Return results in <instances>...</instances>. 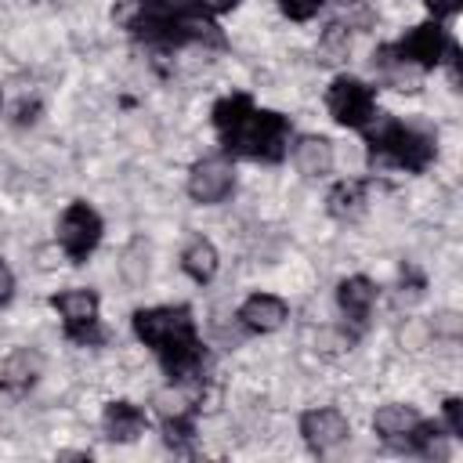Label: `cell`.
I'll return each mask as SVG.
<instances>
[{"label":"cell","mask_w":463,"mask_h":463,"mask_svg":"<svg viewBox=\"0 0 463 463\" xmlns=\"http://www.w3.org/2000/svg\"><path fill=\"white\" fill-rule=\"evenodd\" d=\"M156 362H159L166 383L184 387V391L188 387H203V380L210 376V365H213L210 347L199 336L195 340H184V344H177V347H170L163 354H156Z\"/></svg>","instance_id":"10"},{"label":"cell","mask_w":463,"mask_h":463,"mask_svg":"<svg viewBox=\"0 0 463 463\" xmlns=\"http://www.w3.org/2000/svg\"><path fill=\"white\" fill-rule=\"evenodd\" d=\"M289 141H293V123L289 116L275 112V109H253L250 119L242 123L239 137L232 141V148L224 156H242V159H253V163H282L286 152H289Z\"/></svg>","instance_id":"2"},{"label":"cell","mask_w":463,"mask_h":463,"mask_svg":"<svg viewBox=\"0 0 463 463\" xmlns=\"http://www.w3.org/2000/svg\"><path fill=\"white\" fill-rule=\"evenodd\" d=\"M101 430H105L109 441L130 445V441H137V438L148 430V416H145V409H141L137 402H130V398H112V402H105V409H101Z\"/></svg>","instance_id":"14"},{"label":"cell","mask_w":463,"mask_h":463,"mask_svg":"<svg viewBox=\"0 0 463 463\" xmlns=\"http://www.w3.org/2000/svg\"><path fill=\"white\" fill-rule=\"evenodd\" d=\"M253 109H257V101H253L250 94H242V90L221 94V98L213 101V109H210V123H213V134H217V141H221L224 152L232 148V141L239 137V130H242V123L250 119Z\"/></svg>","instance_id":"16"},{"label":"cell","mask_w":463,"mask_h":463,"mask_svg":"<svg viewBox=\"0 0 463 463\" xmlns=\"http://www.w3.org/2000/svg\"><path fill=\"white\" fill-rule=\"evenodd\" d=\"M43 376V358L33 347H14L11 354L0 358V394L22 398L29 394Z\"/></svg>","instance_id":"13"},{"label":"cell","mask_w":463,"mask_h":463,"mask_svg":"<svg viewBox=\"0 0 463 463\" xmlns=\"http://www.w3.org/2000/svg\"><path fill=\"white\" fill-rule=\"evenodd\" d=\"M441 65H445V72H449V83L459 90V83H463V51H459V43H456V40H449Z\"/></svg>","instance_id":"27"},{"label":"cell","mask_w":463,"mask_h":463,"mask_svg":"<svg viewBox=\"0 0 463 463\" xmlns=\"http://www.w3.org/2000/svg\"><path fill=\"white\" fill-rule=\"evenodd\" d=\"M322 7H326V0H279V11L289 22H311V18H318Z\"/></svg>","instance_id":"25"},{"label":"cell","mask_w":463,"mask_h":463,"mask_svg":"<svg viewBox=\"0 0 463 463\" xmlns=\"http://www.w3.org/2000/svg\"><path fill=\"white\" fill-rule=\"evenodd\" d=\"M449 29H445V22H420V25H412L405 36H398L391 47L398 51V58L402 61H409L412 69H420L423 76L427 72H434L438 65H441V58H445V47H449Z\"/></svg>","instance_id":"8"},{"label":"cell","mask_w":463,"mask_h":463,"mask_svg":"<svg viewBox=\"0 0 463 463\" xmlns=\"http://www.w3.org/2000/svg\"><path fill=\"white\" fill-rule=\"evenodd\" d=\"M36 112H40V105H36V101H22V105H18V119H14V123H18V127H25V123H33V119H36Z\"/></svg>","instance_id":"32"},{"label":"cell","mask_w":463,"mask_h":463,"mask_svg":"<svg viewBox=\"0 0 463 463\" xmlns=\"http://www.w3.org/2000/svg\"><path fill=\"white\" fill-rule=\"evenodd\" d=\"M0 105H4V94H0Z\"/></svg>","instance_id":"35"},{"label":"cell","mask_w":463,"mask_h":463,"mask_svg":"<svg viewBox=\"0 0 463 463\" xmlns=\"http://www.w3.org/2000/svg\"><path fill=\"white\" fill-rule=\"evenodd\" d=\"M369 65H373L376 80H380L383 87H391V90L416 94V90H420V83H423V72H420V69H412L409 61H402V58H398V51H394L391 43H380V47L373 51Z\"/></svg>","instance_id":"18"},{"label":"cell","mask_w":463,"mask_h":463,"mask_svg":"<svg viewBox=\"0 0 463 463\" xmlns=\"http://www.w3.org/2000/svg\"><path fill=\"white\" fill-rule=\"evenodd\" d=\"M235 322L246 329V333H257V336H268L275 329H282L289 322V304L279 297V293H250L239 307H235Z\"/></svg>","instance_id":"12"},{"label":"cell","mask_w":463,"mask_h":463,"mask_svg":"<svg viewBox=\"0 0 463 463\" xmlns=\"http://www.w3.org/2000/svg\"><path fill=\"white\" fill-rule=\"evenodd\" d=\"M235 163H232V156H203V159H195L192 166H188V181H184V188H188V199L192 203H199V206H221V203H228L232 195H235Z\"/></svg>","instance_id":"7"},{"label":"cell","mask_w":463,"mask_h":463,"mask_svg":"<svg viewBox=\"0 0 463 463\" xmlns=\"http://www.w3.org/2000/svg\"><path fill=\"white\" fill-rule=\"evenodd\" d=\"M423 420V412L409 402H387L373 412V434L391 449V452H402L409 456V441H412V430L416 423Z\"/></svg>","instance_id":"11"},{"label":"cell","mask_w":463,"mask_h":463,"mask_svg":"<svg viewBox=\"0 0 463 463\" xmlns=\"http://www.w3.org/2000/svg\"><path fill=\"white\" fill-rule=\"evenodd\" d=\"M152 4H159L166 11H195V7H203L199 0H152Z\"/></svg>","instance_id":"33"},{"label":"cell","mask_w":463,"mask_h":463,"mask_svg":"<svg viewBox=\"0 0 463 463\" xmlns=\"http://www.w3.org/2000/svg\"><path fill=\"white\" fill-rule=\"evenodd\" d=\"M101 235H105V221H101V213L87 199H72L58 213L54 242L65 253L69 264H87V257L101 246Z\"/></svg>","instance_id":"6"},{"label":"cell","mask_w":463,"mask_h":463,"mask_svg":"<svg viewBox=\"0 0 463 463\" xmlns=\"http://www.w3.org/2000/svg\"><path fill=\"white\" fill-rule=\"evenodd\" d=\"M376 297H380V289H376V282L369 275H347V279L336 282V311L351 326H365L369 322V315L376 307Z\"/></svg>","instance_id":"15"},{"label":"cell","mask_w":463,"mask_h":463,"mask_svg":"<svg viewBox=\"0 0 463 463\" xmlns=\"http://www.w3.org/2000/svg\"><path fill=\"white\" fill-rule=\"evenodd\" d=\"M423 7H427V14H430L434 22H449V18L459 14L463 0H423Z\"/></svg>","instance_id":"29"},{"label":"cell","mask_w":463,"mask_h":463,"mask_svg":"<svg viewBox=\"0 0 463 463\" xmlns=\"http://www.w3.org/2000/svg\"><path fill=\"white\" fill-rule=\"evenodd\" d=\"M14 271H11V264L0 257V307H7L11 300H14Z\"/></svg>","instance_id":"30"},{"label":"cell","mask_w":463,"mask_h":463,"mask_svg":"<svg viewBox=\"0 0 463 463\" xmlns=\"http://www.w3.org/2000/svg\"><path fill=\"white\" fill-rule=\"evenodd\" d=\"M336 4H340V7H347V4H354V0H336Z\"/></svg>","instance_id":"34"},{"label":"cell","mask_w":463,"mask_h":463,"mask_svg":"<svg viewBox=\"0 0 463 463\" xmlns=\"http://www.w3.org/2000/svg\"><path fill=\"white\" fill-rule=\"evenodd\" d=\"M199 4H203V11H210L213 18H221V14H232L242 0H199Z\"/></svg>","instance_id":"31"},{"label":"cell","mask_w":463,"mask_h":463,"mask_svg":"<svg viewBox=\"0 0 463 463\" xmlns=\"http://www.w3.org/2000/svg\"><path fill=\"white\" fill-rule=\"evenodd\" d=\"M163 423V441L174 456H192L195 449V412L188 416H174V420H159Z\"/></svg>","instance_id":"21"},{"label":"cell","mask_w":463,"mask_h":463,"mask_svg":"<svg viewBox=\"0 0 463 463\" xmlns=\"http://www.w3.org/2000/svg\"><path fill=\"white\" fill-rule=\"evenodd\" d=\"M365 152L373 166H391L405 174H423L438 159V137L416 123H405L391 112H376L362 130Z\"/></svg>","instance_id":"1"},{"label":"cell","mask_w":463,"mask_h":463,"mask_svg":"<svg viewBox=\"0 0 463 463\" xmlns=\"http://www.w3.org/2000/svg\"><path fill=\"white\" fill-rule=\"evenodd\" d=\"M441 427L449 438H463V398L459 394H449L441 402Z\"/></svg>","instance_id":"24"},{"label":"cell","mask_w":463,"mask_h":463,"mask_svg":"<svg viewBox=\"0 0 463 463\" xmlns=\"http://www.w3.org/2000/svg\"><path fill=\"white\" fill-rule=\"evenodd\" d=\"M351 344H354V336H347L344 329H322V336H318V351H322L326 358H340V354H347Z\"/></svg>","instance_id":"26"},{"label":"cell","mask_w":463,"mask_h":463,"mask_svg":"<svg viewBox=\"0 0 463 463\" xmlns=\"http://www.w3.org/2000/svg\"><path fill=\"white\" fill-rule=\"evenodd\" d=\"M130 329L134 336L152 351L163 354L184 340H195V311L188 304H152V307H137L130 315Z\"/></svg>","instance_id":"4"},{"label":"cell","mask_w":463,"mask_h":463,"mask_svg":"<svg viewBox=\"0 0 463 463\" xmlns=\"http://www.w3.org/2000/svg\"><path fill=\"white\" fill-rule=\"evenodd\" d=\"M297 430H300L307 452L329 456V452H336L351 438V420L340 409H333V405H315V409H304L300 412Z\"/></svg>","instance_id":"9"},{"label":"cell","mask_w":463,"mask_h":463,"mask_svg":"<svg viewBox=\"0 0 463 463\" xmlns=\"http://www.w3.org/2000/svg\"><path fill=\"white\" fill-rule=\"evenodd\" d=\"M181 271H184L195 286L213 282L217 271H221V253H217V246H213L206 235H192V239L184 242V250H181Z\"/></svg>","instance_id":"20"},{"label":"cell","mask_w":463,"mask_h":463,"mask_svg":"<svg viewBox=\"0 0 463 463\" xmlns=\"http://www.w3.org/2000/svg\"><path fill=\"white\" fill-rule=\"evenodd\" d=\"M286 156L293 159L297 174H304V177H326L336 166V148L322 134H300V137H293Z\"/></svg>","instance_id":"17"},{"label":"cell","mask_w":463,"mask_h":463,"mask_svg":"<svg viewBox=\"0 0 463 463\" xmlns=\"http://www.w3.org/2000/svg\"><path fill=\"white\" fill-rule=\"evenodd\" d=\"M51 307L61 322V336L76 347H101L109 340L101 326V297L90 286H69L51 297Z\"/></svg>","instance_id":"3"},{"label":"cell","mask_w":463,"mask_h":463,"mask_svg":"<svg viewBox=\"0 0 463 463\" xmlns=\"http://www.w3.org/2000/svg\"><path fill=\"white\" fill-rule=\"evenodd\" d=\"M326 112L333 116L336 127L362 134V130L373 123V116L380 112V109H376V87L365 83L362 76L340 72V76H333L329 87H326Z\"/></svg>","instance_id":"5"},{"label":"cell","mask_w":463,"mask_h":463,"mask_svg":"<svg viewBox=\"0 0 463 463\" xmlns=\"http://www.w3.org/2000/svg\"><path fill=\"white\" fill-rule=\"evenodd\" d=\"M369 210V181L365 177H344L326 192V213L340 224L358 221Z\"/></svg>","instance_id":"19"},{"label":"cell","mask_w":463,"mask_h":463,"mask_svg":"<svg viewBox=\"0 0 463 463\" xmlns=\"http://www.w3.org/2000/svg\"><path fill=\"white\" fill-rule=\"evenodd\" d=\"M119 275L130 282V286H141L148 279V246L141 239H134L127 250H123V260H119Z\"/></svg>","instance_id":"23"},{"label":"cell","mask_w":463,"mask_h":463,"mask_svg":"<svg viewBox=\"0 0 463 463\" xmlns=\"http://www.w3.org/2000/svg\"><path fill=\"white\" fill-rule=\"evenodd\" d=\"M318 54H322V61H340V58L351 54V29H347L340 18L322 29V36H318Z\"/></svg>","instance_id":"22"},{"label":"cell","mask_w":463,"mask_h":463,"mask_svg":"<svg viewBox=\"0 0 463 463\" xmlns=\"http://www.w3.org/2000/svg\"><path fill=\"white\" fill-rule=\"evenodd\" d=\"M141 11H145V0H116V4H112V22H116L119 29H130Z\"/></svg>","instance_id":"28"}]
</instances>
